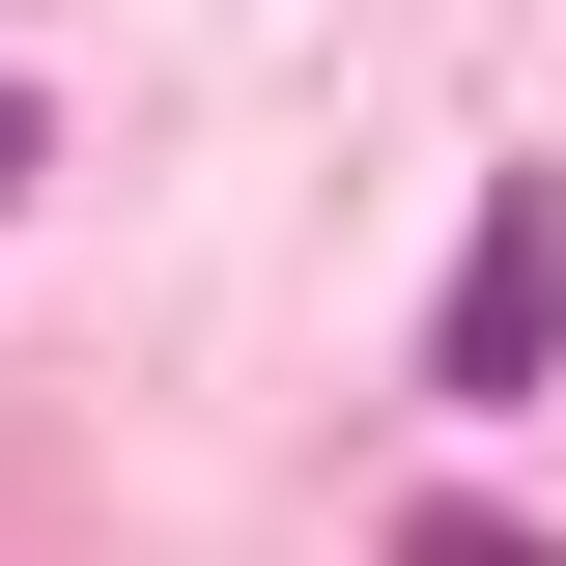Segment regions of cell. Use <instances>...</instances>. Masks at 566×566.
Here are the masks:
<instances>
[{
	"mask_svg": "<svg viewBox=\"0 0 566 566\" xmlns=\"http://www.w3.org/2000/svg\"><path fill=\"white\" fill-rule=\"evenodd\" d=\"M29 142H57V114H29V85H0V199H29Z\"/></svg>",
	"mask_w": 566,
	"mask_h": 566,
	"instance_id": "2",
	"label": "cell"
},
{
	"mask_svg": "<svg viewBox=\"0 0 566 566\" xmlns=\"http://www.w3.org/2000/svg\"><path fill=\"white\" fill-rule=\"evenodd\" d=\"M566 368V170H510L453 227V312H424V397H538Z\"/></svg>",
	"mask_w": 566,
	"mask_h": 566,
	"instance_id": "1",
	"label": "cell"
}]
</instances>
